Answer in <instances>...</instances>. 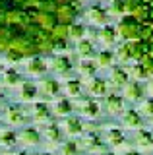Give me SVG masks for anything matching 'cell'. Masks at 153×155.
Listing matches in <instances>:
<instances>
[{
	"mask_svg": "<svg viewBox=\"0 0 153 155\" xmlns=\"http://www.w3.org/2000/svg\"><path fill=\"white\" fill-rule=\"evenodd\" d=\"M31 155H56V153H50V151H29Z\"/></svg>",
	"mask_w": 153,
	"mask_h": 155,
	"instance_id": "obj_28",
	"label": "cell"
},
{
	"mask_svg": "<svg viewBox=\"0 0 153 155\" xmlns=\"http://www.w3.org/2000/svg\"><path fill=\"white\" fill-rule=\"evenodd\" d=\"M74 72L80 74V80H89L97 72V64L93 58H78V64H74Z\"/></svg>",
	"mask_w": 153,
	"mask_h": 155,
	"instance_id": "obj_12",
	"label": "cell"
},
{
	"mask_svg": "<svg viewBox=\"0 0 153 155\" xmlns=\"http://www.w3.org/2000/svg\"><path fill=\"white\" fill-rule=\"evenodd\" d=\"M140 113L145 114V116H151V118H153V97L142 99V103H140Z\"/></svg>",
	"mask_w": 153,
	"mask_h": 155,
	"instance_id": "obj_25",
	"label": "cell"
},
{
	"mask_svg": "<svg viewBox=\"0 0 153 155\" xmlns=\"http://www.w3.org/2000/svg\"><path fill=\"white\" fill-rule=\"evenodd\" d=\"M122 126L126 130H140L143 128L142 114L138 110H124L122 113Z\"/></svg>",
	"mask_w": 153,
	"mask_h": 155,
	"instance_id": "obj_16",
	"label": "cell"
},
{
	"mask_svg": "<svg viewBox=\"0 0 153 155\" xmlns=\"http://www.w3.org/2000/svg\"><path fill=\"white\" fill-rule=\"evenodd\" d=\"M124 155H142V151H138V149H126Z\"/></svg>",
	"mask_w": 153,
	"mask_h": 155,
	"instance_id": "obj_27",
	"label": "cell"
},
{
	"mask_svg": "<svg viewBox=\"0 0 153 155\" xmlns=\"http://www.w3.org/2000/svg\"><path fill=\"white\" fill-rule=\"evenodd\" d=\"M49 107H50V114L54 120H60L68 114H74V101L68 99L66 95H58L56 99L49 101Z\"/></svg>",
	"mask_w": 153,
	"mask_h": 155,
	"instance_id": "obj_3",
	"label": "cell"
},
{
	"mask_svg": "<svg viewBox=\"0 0 153 155\" xmlns=\"http://www.w3.org/2000/svg\"><path fill=\"white\" fill-rule=\"evenodd\" d=\"M85 16V21L91 23V25H107L109 23V14L107 10H105V6H101V4H91V6H87V10L83 12Z\"/></svg>",
	"mask_w": 153,
	"mask_h": 155,
	"instance_id": "obj_8",
	"label": "cell"
},
{
	"mask_svg": "<svg viewBox=\"0 0 153 155\" xmlns=\"http://www.w3.org/2000/svg\"><path fill=\"white\" fill-rule=\"evenodd\" d=\"M56 122H58L60 130L64 132V136H68L70 140H76L78 136H82L85 132V124H83L82 116H78V114H68L64 118L56 120Z\"/></svg>",
	"mask_w": 153,
	"mask_h": 155,
	"instance_id": "obj_2",
	"label": "cell"
},
{
	"mask_svg": "<svg viewBox=\"0 0 153 155\" xmlns=\"http://www.w3.org/2000/svg\"><path fill=\"white\" fill-rule=\"evenodd\" d=\"M145 91L149 93V97H153V76L147 80V85H145Z\"/></svg>",
	"mask_w": 153,
	"mask_h": 155,
	"instance_id": "obj_26",
	"label": "cell"
},
{
	"mask_svg": "<svg viewBox=\"0 0 153 155\" xmlns=\"http://www.w3.org/2000/svg\"><path fill=\"white\" fill-rule=\"evenodd\" d=\"M105 107H107V113L112 114V116H118L124 113V97L116 95V93H111V95H105Z\"/></svg>",
	"mask_w": 153,
	"mask_h": 155,
	"instance_id": "obj_14",
	"label": "cell"
},
{
	"mask_svg": "<svg viewBox=\"0 0 153 155\" xmlns=\"http://www.w3.org/2000/svg\"><path fill=\"white\" fill-rule=\"evenodd\" d=\"M66 37H68V41H72V43L87 37V25H85L83 21H80V19H76V21H72L68 25V29H66Z\"/></svg>",
	"mask_w": 153,
	"mask_h": 155,
	"instance_id": "obj_15",
	"label": "cell"
},
{
	"mask_svg": "<svg viewBox=\"0 0 153 155\" xmlns=\"http://www.w3.org/2000/svg\"><path fill=\"white\" fill-rule=\"evenodd\" d=\"M72 52L78 58H93L95 56V43L89 37H83L80 41L72 43Z\"/></svg>",
	"mask_w": 153,
	"mask_h": 155,
	"instance_id": "obj_10",
	"label": "cell"
},
{
	"mask_svg": "<svg viewBox=\"0 0 153 155\" xmlns=\"http://www.w3.org/2000/svg\"><path fill=\"white\" fill-rule=\"evenodd\" d=\"M97 39H99V43H101L105 48H111L114 43H116V39H118L116 29H114L112 25H103L101 31L97 33Z\"/></svg>",
	"mask_w": 153,
	"mask_h": 155,
	"instance_id": "obj_17",
	"label": "cell"
},
{
	"mask_svg": "<svg viewBox=\"0 0 153 155\" xmlns=\"http://www.w3.org/2000/svg\"><path fill=\"white\" fill-rule=\"evenodd\" d=\"M128 14L136 19L138 35L132 41L134 54L153 74V0H126Z\"/></svg>",
	"mask_w": 153,
	"mask_h": 155,
	"instance_id": "obj_1",
	"label": "cell"
},
{
	"mask_svg": "<svg viewBox=\"0 0 153 155\" xmlns=\"http://www.w3.org/2000/svg\"><path fill=\"white\" fill-rule=\"evenodd\" d=\"M114 58H116L120 64H126V62H130V60H132V58H136L132 43H126V41H124L122 45H118L116 52H114Z\"/></svg>",
	"mask_w": 153,
	"mask_h": 155,
	"instance_id": "obj_20",
	"label": "cell"
},
{
	"mask_svg": "<svg viewBox=\"0 0 153 155\" xmlns=\"http://www.w3.org/2000/svg\"><path fill=\"white\" fill-rule=\"evenodd\" d=\"M74 110H78V116L82 118H87V120H93V118H99L101 114V105L93 99V97H87V99H82L80 97L78 103H74Z\"/></svg>",
	"mask_w": 153,
	"mask_h": 155,
	"instance_id": "obj_5",
	"label": "cell"
},
{
	"mask_svg": "<svg viewBox=\"0 0 153 155\" xmlns=\"http://www.w3.org/2000/svg\"><path fill=\"white\" fill-rule=\"evenodd\" d=\"M151 126H153V118H151Z\"/></svg>",
	"mask_w": 153,
	"mask_h": 155,
	"instance_id": "obj_30",
	"label": "cell"
},
{
	"mask_svg": "<svg viewBox=\"0 0 153 155\" xmlns=\"http://www.w3.org/2000/svg\"><path fill=\"white\" fill-rule=\"evenodd\" d=\"M107 2H109V6L105 8V10H107L109 18H118V19H120L122 16H126V14H128L126 0H107Z\"/></svg>",
	"mask_w": 153,
	"mask_h": 155,
	"instance_id": "obj_19",
	"label": "cell"
},
{
	"mask_svg": "<svg viewBox=\"0 0 153 155\" xmlns=\"http://www.w3.org/2000/svg\"><path fill=\"white\" fill-rule=\"evenodd\" d=\"M60 85H62V95H66L68 99H80L83 93V81L80 78L68 76V78H58Z\"/></svg>",
	"mask_w": 153,
	"mask_h": 155,
	"instance_id": "obj_6",
	"label": "cell"
},
{
	"mask_svg": "<svg viewBox=\"0 0 153 155\" xmlns=\"http://www.w3.org/2000/svg\"><path fill=\"white\" fill-rule=\"evenodd\" d=\"M122 93H124V99L132 101V103H138V101L143 99V93H145V89L142 87L140 81H136V80L130 81V80H128L126 85L122 87Z\"/></svg>",
	"mask_w": 153,
	"mask_h": 155,
	"instance_id": "obj_13",
	"label": "cell"
},
{
	"mask_svg": "<svg viewBox=\"0 0 153 155\" xmlns=\"http://www.w3.org/2000/svg\"><path fill=\"white\" fill-rule=\"evenodd\" d=\"M128 80H130V76H128L126 68H122V66H114L112 70H111V84H112L114 87H124Z\"/></svg>",
	"mask_w": 153,
	"mask_h": 155,
	"instance_id": "obj_22",
	"label": "cell"
},
{
	"mask_svg": "<svg viewBox=\"0 0 153 155\" xmlns=\"http://www.w3.org/2000/svg\"><path fill=\"white\" fill-rule=\"evenodd\" d=\"M83 87H85V91L89 93V97H105L109 93V85H107V81L101 80V78H89V80H85L83 81Z\"/></svg>",
	"mask_w": 153,
	"mask_h": 155,
	"instance_id": "obj_11",
	"label": "cell"
},
{
	"mask_svg": "<svg viewBox=\"0 0 153 155\" xmlns=\"http://www.w3.org/2000/svg\"><path fill=\"white\" fill-rule=\"evenodd\" d=\"M114 60H116V58H114V52L111 48H105V51H101L97 54V62H95V64H97V68H111L114 64Z\"/></svg>",
	"mask_w": 153,
	"mask_h": 155,
	"instance_id": "obj_24",
	"label": "cell"
},
{
	"mask_svg": "<svg viewBox=\"0 0 153 155\" xmlns=\"http://www.w3.org/2000/svg\"><path fill=\"white\" fill-rule=\"evenodd\" d=\"M114 29H116V35L120 37L122 41H126V43L136 41L138 25H136V19H134L130 14H126V16H122L120 19H118V25Z\"/></svg>",
	"mask_w": 153,
	"mask_h": 155,
	"instance_id": "obj_4",
	"label": "cell"
},
{
	"mask_svg": "<svg viewBox=\"0 0 153 155\" xmlns=\"http://www.w3.org/2000/svg\"><path fill=\"white\" fill-rule=\"evenodd\" d=\"M101 155H118V153H114V151H105V153H101Z\"/></svg>",
	"mask_w": 153,
	"mask_h": 155,
	"instance_id": "obj_29",
	"label": "cell"
},
{
	"mask_svg": "<svg viewBox=\"0 0 153 155\" xmlns=\"http://www.w3.org/2000/svg\"><path fill=\"white\" fill-rule=\"evenodd\" d=\"M126 72H128V76L134 78L136 81H140V80H147V78H149V72H147V68L143 66L140 60L132 62V64L126 68Z\"/></svg>",
	"mask_w": 153,
	"mask_h": 155,
	"instance_id": "obj_21",
	"label": "cell"
},
{
	"mask_svg": "<svg viewBox=\"0 0 153 155\" xmlns=\"http://www.w3.org/2000/svg\"><path fill=\"white\" fill-rule=\"evenodd\" d=\"M136 147L142 151H151L153 149V134L149 130H136Z\"/></svg>",
	"mask_w": 153,
	"mask_h": 155,
	"instance_id": "obj_18",
	"label": "cell"
},
{
	"mask_svg": "<svg viewBox=\"0 0 153 155\" xmlns=\"http://www.w3.org/2000/svg\"><path fill=\"white\" fill-rule=\"evenodd\" d=\"M105 143L112 145L114 149H120V151H126L128 149V143H126V136L120 128H107V134H105Z\"/></svg>",
	"mask_w": 153,
	"mask_h": 155,
	"instance_id": "obj_9",
	"label": "cell"
},
{
	"mask_svg": "<svg viewBox=\"0 0 153 155\" xmlns=\"http://www.w3.org/2000/svg\"><path fill=\"white\" fill-rule=\"evenodd\" d=\"M56 151H58V155H80L82 153V147H80V142L68 138L60 143V147L56 149Z\"/></svg>",
	"mask_w": 153,
	"mask_h": 155,
	"instance_id": "obj_23",
	"label": "cell"
},
{
	"mask_svg": "<svg viewBox=\"0 0 153 155\" xmlns=\"http://www.w3.org/2000/svg\"><path fill=\"white\" fill-rule=\"evenodd\" d=\"M82 149L89 153H105V149H107V143H105V140L101 138L99 134L95 132H83L82 134V145H80Z\"/></svg>",
	"mask_w": 153,
	"mask_h": 155,
	"instance_id": "obj_7",
	"label": "cell"
}]
</instances>
